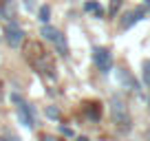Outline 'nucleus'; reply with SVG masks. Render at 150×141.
Instances as JSON below:
<instances>
[{
    "label": "nucleus",
    "instance_id": "nucleus-1",
    "mask_svg": "<svg viewBox=\"0 0 150 141\" xmlns=\"http://www.w3.org/2000/svg\"><path fill=\"white\" fill-rule=\"evenodd\" d=\"M42 35L49 40V42H53L57 47V51L62 53V55H66L69 53V47H66V40H64V35H62V31H57L55 27H49V24H44L42 27Z\"/></svg>",
    "mask_w": 150,
    "mask_h": 141
},
{
    "label": "nucleus",
    "instance_id": "nucleus-2",
    "mask_svg": "<svg viewBox=\"0 0 150 141\" xmlns=\"http://www.w3.org/2000/svg\"><path fill=\"white\" fill-rule=\"evenodd\" d=\"M110 110H112V117H115V121L119 123V128H130V117H128V110H126V106H124V102L119 97H112V106H110Z\"/></svg>",
    "mask_w": 150,
    "mask_h": 141
},
{
    "label": "nucleus",
    "instance_id": "nucleus-3",
    "mask_svg": "<svg viewBox=\"0 0 150 141\" xmlns=\"http://www.w3.org/2000/svg\"><path fill=\"white\" fill-rule=\"evenodd\" d=\"M93 60H95V64H97V68L104 70V73H108V70H110V66H112V55H110V51H108V49H102V47L95 49Z\"/></svg>",
    "mask_w": 150,
    "mask_h": 141
},
{
    "label": "nucleus",
    "instance_id": "nucleus-4",
    "mask_svg": "<svg viewBox=\"0 0 150 141\" xmlns=\"http://www.w3.org/2000/svg\"><path fill=\"white\" fill-rule=\"evenodd\" d=\"M5 38H7V42H9V47H13V49H18L20 44H24V33H22V29H18L13 22H9Z\"/></svg>",
    "mask_w": 150,
    "mask_h": 141
},
{
    "label": "nucleus",
    "instance_id": "nucleus-5",
    "mask_svg": "<svg viewBox=\"0 0 150 141\" xmlns=\"http://www.w3.org/2000/svg\"><path fill=\"white\" fill-rule=\"evenodd\" d=\"M18 119H20V123H22V126L33 128V110H31V106H29V104L20 102V99H18Z\"/></svg>",
    "mask_w": 150,
    "mask_h": 141
},
{
    "label": "nucleus",
    "instance_id": "nucleus-6",
    "mask_svg": "<svg viewBox=\"0 0 150 141\" xmlns=\"http://www.w3.org/2000/svg\"><path fill=\"white\" fill-rule=\"evenodd\" d=\"M49 18H51V9H49V5H42V7H40V20L47 24Z\"/></svg>",
    "mask_w": 150,
    "mask_h": 141
},
{
    "label": "nucleus",
    "instance_id": "nucleus-7",
    "mask_svg": "<svg viewBox=\"0 0 150 141\" xmlns=\"http://www.w3.org/2000/svg\"><path fill=\"white\" fill-rule=\"evenodd\" d=\"M144 84L150 88V62H144Z\"/></svg>",
    "mask_w": 150,
    "mask_h": 141
},
{
    "label": "nucleus",
    "instance_id": "nucleus-8",
    "mask_svg": "<svg viewBox=\"0 0 150 141\" xmlns=\"http://www.w3.org/2000/svg\"><path fill=\"white\" fill-rule=\"evenodd\" d=\"M122 7V0H110V9H108V16H115Z\"/></svg>",
    "mask_w": 150,
    "mask_h": 141
},
{
    "label": "nucleus",
    "instance_id": "nucleus-9",
    "mask_svg": "<svg viewBox=\"0 0 150 141\" xmlns=\"http://www.w3.org/2000/svg\"><path fill=\"white\" fill-rule=\"evenodd\" d=\"M47 117H51V119H60V110L53 108V106H49V108H47Z\"/></svg>",
    "mask_w": 150,
    "mask_h": 141
},
{
    "label": "nucleus",
    "instance_id": "nucleus-10",
    "mask_svg": "<svg viewBox=\"0 0 150 141\" xmlns=\"http://www.w3.org/2000/svg\"><path fill=\"white\" fill-rule=\"evenodd\" d=\"M84 9H86V11H93V13H95V11L99 9V5L95 2V0H91V2H86V5H84Z\"/></svg>",
    "mask_w": 150,
    "mask_h": 141
},
{
    "label": "nucleus",
    "instance_id": "nucleus-11",
    "mask_svg": "<svg viewBox=\"0 0 150 141\" xmlns=\"http://www.w3.org/2000/svg\"><path fill=\"white\" fill-rule=\"evenodd\" d=\"M146 7H148V11H150V0H146Z\"/></svg>",
    "mask_w": 150,
    "mask_h": 141
},
{
    "label": "nucleus",
    "instance_id": "nucleus-12",
    "mask_svg": "<svg viewBox=\"0 0 150 141\" xmlns=\"http://www.w3.org/2000/svg\"><path fill=\"white\" fill-rule=\"evenodd\" d=\"M77 141H88V139H86V137H80V139H77Z\"/></svg>",
    "mask_w": 150,
    "mask_h": 141
},
{
    "label": "nucleus",
    "instance_id": "nucleus-13",
    "mask_svg": "<svg viewBox=\"0 0 150 141\" xmlns=\"http://www.w3.org/2000/svg\"><path fill=\"white\" fill-rule=\"evenodd\" d=\"M0 99H2V93H0Z\"/></svg>",
    "mask_w": 150,
    "mask_h": 141
},
{
    "label": "nucleus",
    "instance_id": "nucleus-14",
    "mask_svg": "<svg viewBox=\"0 0 150 141\" xmlns=\"http://www.w3.org/2000/svg\"><path fill=\"white\" fill-rule=\"evenodd\" d=\"M0 141H2V139H0Z\"/></svg>",
    "mask_w": 150,
    "mask_h": 141
}]
</instances>
